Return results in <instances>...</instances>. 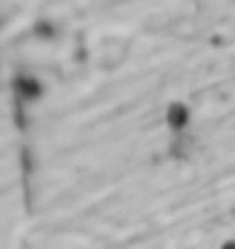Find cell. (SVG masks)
I'll list each match as a JSON object with an SVG mask.
<instances>
[{
    "mask_svg": "<svg viewBox=\"0 0 235 249\" xmlns=\"http://www.w3.org/2000/svg\"><path fill=\"white\" fill-rule=\"evenodd\" d=\"M221 249H235V241H225L221 245Z\"/></svg>",
    "mask_w": 235,
    "mask_h": 249,
    "instance_id": "obj_3",
    "label": "cell"
},
{
    "mask_svg": "<svg viewBox=\"0 0 235 249\" xmlns=\"http://www.w3.org/2000/svg\"><path fill=\"white\" fill-rule=\"evenodd\" d=\"M166 119H168V124L172 129H184L186 127V123L190 119L188 115V108L182 105V102H172L168 107V112H166Z\"/></svg>",
    "mask_w": 235,
    "mask_h": 249,
    "instance_id": "obj_1",
    "label": "cell"
},
{
    "mask_svg": "<svg viewBox=\"0 0 235 249\" xmlns=\"http://www.w3.org/2000/svg\"><path fill=\"white\" fill-rule=\"evenodd\" d=\"M17 90H18V94L23 98H37L41 94L39 82L35 78H31V76H20L17 80Z\"/></svg>",
    "mask_w": 235,
    "mask_h": 249,
    "instance_id": "obj_2",
    "label": "cell"
}]
</instances>
